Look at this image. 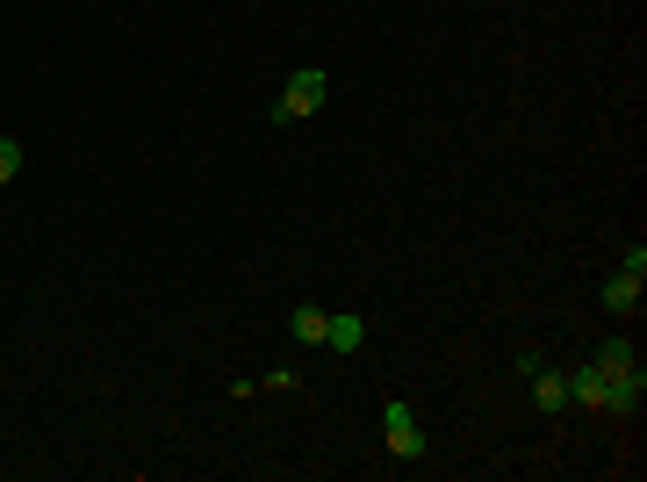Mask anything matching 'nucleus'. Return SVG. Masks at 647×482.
I'll list each match as a JSON object with an SVG mask.
<instances>
[{"mask_svg": "<svg viewBox=\"0 0 647 482\" xmlns=\"http://www.w3.org/2000/svg\"><path fill=\"white\" fill-rule=\"evenodd\" d=\"M324 102H331V72H324V66H303V72H289V86H281V102H273V122L289 130V122L317 116Z\"/></svg>", "mask_w": 647, "mask_h": 482, "instance_id": "nucleus-1", "label": "nucleus"}, {"mask_svg": "<svg viewBox=\"0 0 647 482\" xmlns=\"http://www.w3.org/2000/svg\"><path fill=\"white\" fill-rule=\"evenodd\" d=\"M360 339H367V317L360 310H331L324 317V345H331V353H353Z\"/></svg>", "mask_w": 647, "mask_h": 482, "instance_id": "nucleus-4", "label": "nucleus"}, {"mask_svg": "<svg viewBox=\"0 0 647 482\" xmlns=\"http://www.w3.org/2000/svg\"><path fill=\"white\" fill-rule=\"evenodd\" d=\"M590 367H604V375H640V353H633V339H604L590 353Z\"/></svg>", "mask_w": 647, "mask_h": 482, "instance_id": "nucleus-6", "label": "nucleus"}, {"mask_svg": "<svg viewBox=\"0 0 647 482\" xmlns=\"http://www.w3.org/2000/svg\"><path fill=\"white\" fill-rule=\"evenodd\" d=\"M381 439H389L396 461H417V454H425V425H417L410 403H381Z\"/></svg>", "mask_w": 647, "mask_h": 482, "instance_id": "nucleus-2", "label": "nucleus"}, {"mask_svg": "<svg viewBox=\"0 0 647 482\" xmlns=\"http://www.w3.org/2000/svg\"><path fill=\"white\" fill-rule=\"evenodd\" d=\"M597 295H604V310H612V317H633V310H640V274H626V267H619V274L604 281Z\"/></svg>", "mask_w": 647, "mask_h": 482, "instance_id": "nucleus-5", "label": "nucleus"}, {"mask_svg": "<svg viewBox=\"0 0 647 482\" xmlns=\"http://www.w3.org/2000/svg\"><path fill=\"white\" fill-rule=\"evenodd\" d=\"M15 173H22V144H15V138H0V188H8Z\"/></svg>", "mask_w": 647, "mask_h": 482, "instance_id": "nucleus-8", "label": "nucleus"}, {"mask_svg": "<svg viewBox=\"0 0 647 482\" xmlns=\"http://www.w3.org/2000/svg\"><path fill=\"white\" fill-rule=\"evenodd\" d=\"M526 381H532V403H540L546 418H554V411H568V375H562V367H546V361H540Z\"/></svg>", "mask_w": 647, "mask_h": 482, "instance_id": "nucleus-3", "label": "nucleus"}, {"mask_svg": "<svg viewBox=\"0 0 647 482\" xmlns=\"http://www.w3.org/2000/svg\"><path fill=\"white\" fill-rule=\"evenodd\" d=\"M324 317L331 310H317V303H303V310L289 317V331H295V345H324Z\"/></svg>", "mask_w": 647, "mask_h": 482, "instance_id": "nucleus-7", "label": "nucleus"}]
</instances>
